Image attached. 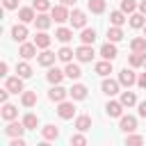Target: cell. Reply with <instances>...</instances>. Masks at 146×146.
I'll return each mask as SVG.
<instances>
[{"instance_id":"6da1fadb","label":"cell","mask_w":146,"mask_h":146,"mask_svg":"<svg viewBox=\"0 0 146 146\" xmlns=\"http://www.w3.org/2000/svg\"><path fill=\"white\" fill-rule=\"evenodd\" d=\"M57 114H59V119H73L75 116V105L73 103H66V100H62L59 103V107H57Z\"/></svg>"},{"instance_id":"7a4b0ae2","label":"cell","mask_w":146,"mask_h":146,"mask_svg":"<svg viewBox=\"0 0 146 146\" xmlns=\"http://www.w3.org/2000/svg\"><path fill=\"white\" fill-rule=\"evenodd\" d=\"M50 16H52V21H57V23H64V21L71 18V14L66 11V5H57V7H52V9H50Z\"/></svg>"},{"instance_id":"3957f363","label":"cell","mask_w":146,"mask_h":146,"mask_svg":"<svg viewBox=\"0 0 146 146\" xmlns=\"http://www.w3.org/2000/svg\"><path fill=\"white\" fill-rule=\"evenodd\" d=\"M66 96H68V89H64L62 84H52V89L48 91V98L55 100V103H62Z\"/></svg>"},{"instance_id":"277c9868","label":"cell","mask_w":146,"mask_h":146,"mask_svg":"<svg viewBox=\"0 0 146 146\" xmlns=\"http://www.w3.org/2000/svg\"><path fill=\"white\" fill-rule=\"evenodd\" d=\"M75 57H78L80 62H91V59H94V48H91L89 43H82V46L75 50Z\"/></svg>"},{"instance_id":"5b68a950","label":"cell","mask_w":146,"mask_h":146,"mask_svg":"<svg viewBox=\"0 0 146 146\" xmlns=\"http://www.w3.org/2000/svg\"><path fill=\"white\" fill-rule=\"evenodd\" d=\"M105 112H107V116H123V103L121 100H110L107 105H105Z\"/></svg>"},{"instance_id":"8992f818","label":"cell","mask_w":146,"mask_h":146,"mask_svg":"<svg viewBox=\"0 0 146 146\" xmlns=\"http://www.w3.org/2000/svg\"><path fill=\"white\" fill-rule=\"evenodd\" d=\"M27 128H25V123H16V121H9V125L5 128V135H9V137H23V132H25Z\"/></svg>"},{"instance_id":"52a82bcc","label":"cell","mask_w":146,"mask_h":146,"mask_svg":"<svg viewBox=\"0 0 146 146\" xmlns=\"http://www.w3.org/2000/svg\"><path fill=\"white\" fill-rule=\"evenodd\" d=\"M68 21H71V25H73V27H80V30L87 25V16H84V11H80V9H73Z\"/></svg>"},{"instance_id":"ba28073f","label":"cell","mask_w":146,"mask_h":146,"mask_svg":"<svg viewBox=\"0 0 146 146\" xmlns=\"http://www.w3.org/2000/svg\"><path fill=\"white\" fill-rule=\"evenodd\" d=\"M119 82H121L123 87H132V84H137V75H135L130 68H123V71L119 73Z\"/></svg>"},{"instance_id":"9c48e42d","label":"cell","mask_w":146,"mask_h":146,"mask_svg":"<svg viewBox=\"0 0 146 146\" xmlns=\"http://www.w3.org/2000/svg\"><path fill=\"white\" fill-rule=\"evenodd\" d=\"M5 89H9L11 94H21V91H23V78H21V75H16V78H7Z\"/></svg>"},{"instance_id":"30bf717a","label":"cell","mask_w":146,"mask_h":146,"mask_svg":"<svg viewBox=\"0 0 146 146\" xmlns=\"http://www.w3.org/2000/svg\"><path fill=\"white\" fill-rule=\"evenodd\" d=\"M116 55H119V50H116L114 41H107V43H103V48H100V57H103V59H114Z\"/></svg>"},{"instance_id":"8fae6325","label":"cell","mask_w":146,"mask_h":146,"mask_svg":"<svg viewBox=\"0 0 146 146\" xmlns=\"http://www.w3.org/2000/svg\"><path fill=\"white\" fill-rule=\"evenodd\" d=\"M119 128L123 130V132H132V130H137V119L135 116H121V121H119Z\"/></svg>"},{"instance_id":"7c38bea8","label":"cell","mask_w":146,"mask_h":146,"mask_svg":"<svg viewBox=\"0 0 146 146\" xmlns=\"http://www.w3.org/2000/svg\"><path fill=\"white\" fill-rule=\"evenodd\" d=\"M50 23H52V16H48L46 11H39V14H36V18H34V25H36L39 30H48V27H50Z\"/></svg>"},{"instance_id":"4fadbf2b","label":"cell","mask_w":146,"mask_h":146,"mask_svg":"<svg viewBox=\"0 0 146 146\" xmlns=\"http://www.w3.org/2000/svg\"><path fill=\"white\" fill-rule=\"evenodd\" d=\"M11 39H14V41H21V43L27 39V27H25V23L11 27Z\"/></svg>"},{"instance_id":"5bb4252c","label":"cell","mask_w":146,"mask_h":146,"mask_svg":"<svg viewBox=\"0 0 146 146\" xmlns=\"http://www.w3.org/2000/svg\"><path fill=\"white\" fill-rule=\"evenodd\" d=\"M18 55L23 57V59H32L34 55H36V43H21V50H18Z\"/></svg>"},{"instance_id":"9a60e30c","label":"cell","mask_w":146,"mask_h":146,"mask_svg":"<svg viewBox=\"0 0 146 146\" xmlns=\"http://www.w3.org/2000/svg\"><path fill=\"white\" fill-rule=\"evenodd\" d=\"M119 84L121 82H116V80H103V84H100V89H103V94H107V96H114V94H119Z\"/></svg>"},{"instance_id":"2e32d148","label":"cell","mask_w":146,"mask_h":146,"mask_svg":"<svg viewBox=\"0 0 146 146\" xmlns=\"http://www.w3.org/2000/svg\"><path fill=\"white\" fill-rule=\"evenodd\" d=\"M68 96H71L73 100H84V98H87V87H84V84H73V87L68 89Z\"/></svg>"},{"instance_id":"e0dca14e","label":"cell","mask_w":146,"mask_h":146,"mask_svg":"<svg viewBox=\"0 0 146 146\" xmlns=\"http://www.w3.org/2000/svg\"><path fill=\"white\" fill-rule=\"evenodd\" d=\"M18 18H21V23H32V21L36 18L34 7H21V9H18Z\"/></svg>"},{"instance_id":"ac0fdd59","label":"cell","mask_w":146,"mask_h":146,"mask_svg":"<svg viewBox=\"0 0 146 146\" xmlns=\"http://www.w3.org/2000/svg\"><path fill=\"white\" fill-rule=\"evenodd\" d=\"M55 59H57V55H55V52H50V50H43V52L36 57L39 66H52V64H55Z\"/></svg>"},{"instance_id":"d6986e66","label":"cell","mask_w":146,"mask_h":146,"mask_svg":"<svg viewBox=\"0 0 146 146\" xmlns=\"http://www.w3.org/2000/svg\"><path fill=\"white\" fill-rule=\"evenodd\" d=\"M16 116H18V107L9 105V103H2V119L5 121H14Z\"/></svg>"},{"instance_id":"ffe728a7","label":"cell","mask_w":146,"mask_h":146,"mask_svg":"<svg viewBox=\"0 0 146 146\" xmlns=\"http://www.w3.org/2000/svg\"><path fill=\"white\" fill-rule=\"evenodd\" d=\"M80 41L91 46V43L96 41V30H94V27H82V32H80Z\"/></svg>"},{"instance_id":"44dd1931","label":"cell","mask_w":146,"mask_h":146,"mask_svg":"<svg viewBox=\"0 0 146 146\" xmlns=\"http://www.w3.org/2000/svg\"><path fill=\"white\" fill-rule=\"evenodd\" d=\"M64 73H66V78H71V80H78V78L82 75V68H80L78 64L68 62V64H66V68H64Z\"/></svg>"},{"instance_id":"7402d4cb","label":"cell","mask_w":146,"mask_h":146,"mask_svg":"<svg viewBox=\"0 0 146 146\" xmlns=\"http://www.w3.org/2000/svg\"><path fill=\"white\" fill-rule=\"evenodd\" d=\"M144 25H146V18H144V14H141V11H139V14H135V11H132V14H130V27H135V30H141Z\"/></svg>"},{"instance_id":"603a6c76","label":"cell","mask_w":146,"mask_h":146,"mask_svg":"<svg viewBox=\"0 0 146 146\" xmlns=\"http://www.w3.org/2000/svg\"><path fill=\"white\" fill-rule=\"evenodd\" d=\"M34 43H36V48H43V50L50 46V36L46 34V30H41L39 34H34Z\"/></svg>"},{"instance_id":"cb8c5ba5","label":"cell","mask_w":146,"mask_h":146,"mask_svg":"<svg viewBox=\"0 0 146 146\" xmlns=\"http://www.w3.org/2000/svg\"><path fill=\"white\" fill-rule=\"evenodd\" d=\"M96 73L103 75V78L110 75V73H112V59H103V62H98V64H96Z\"/></svg>"},{"instance_id":"d4e9b609","label":"cell","mask_w":146,"mask_h":146,"mask_svg":"<svg viewBox=\"0 0 146 146\" xmlns=\"http://www.w3.org/2000/svg\"><path fill=\"white\" fill-rule=\"evenodd\" d=\"M64 75H66V73H64V71H59V68H48V75H46V78H48V82H50V84H59Z\"/></svg>"},{"instance_id":"484cf974","label":"cell","mask_w":146,"mask_h":146,"mask_svg":"<svg viewBox=\"0 0 146 146\" xmlns=\"http://www.w3.org/2000/svg\"><path fill=\"white\" fill-rule=\"evenodd\" d=\"M21 103H23V107H34L36 105V91H23Z\"/></svg>"},{"instance_id":"4316f807","label":"cell","mask_w":146,"mask_h":146,"mask_svg":"<svg viewBox=\"0 0 146 146\" xmlns=\"http://www.w3.org/2000/svg\"><path fill=\"white\" fill-rule=\"evenodd\" d=\"M75 128H78L80 132H87V130L91 128V116H87V114L78 116V119H75Z\"/></svg>"},{"instance_id":"83f0119b","label":"cell","mask_w":146,"mask_h":146,"mask_svg":"<svg viewBox=\"0 0 146 146\" xmlns=\"http://www.w3.org/2000/svg\"><path fill=\"white\" fill-rule=\"evenodd\" d=\"M130 48L132 52H146V36H135L130 41Z\"/></svg>"},{"instance_id":"f1b7e54d","label":"cell","mask_w":146,"mask_h":146,"mask_svg":"<svg viewBox=\"0 0 146 146\" xmlns=\"http://www.w3.org/2000/svg\"><path fill=\"white\" fill-rule=\"evenodd\" d=\"M55 39H59L62 43H68V41L73 39V30H68V27H59V30L55 32Z\"/></svg>"},{"instance_id":"f546056e","label":"cell","mask_w":146,"mask_h":146,"mask_svg":"<svg viewBox=\"0 0 146 146\" xmlns=\"http://www.w3.org/2000/svg\"><path fill=\"white\" fill-rule=\"evenodd\" d=\"M107 39H110V41H114V43H119V41L123 39V30H121L119 25H112V27L107 30Z\"/></svg>"},{"instance_id":"4dcf8cb0","label":"cell","mask_w":146,"mask_h":146,"mask_svg":"<svg viewBox=\"0 0 146 146\" xmlns=\"http://www.w3.org/2000/svg\"><path fill=\"white\" fill-rule=\"evenodd\" d=\"M41 135H43L46 141H50V139H57V137H59V130H57L55 125H43V128H41Z\"/></svg>"},{"instance_id":"1f68e13d","label":"cell","mask_w":146,"mask_h":146,"mask_svg":"<svg viewBox=\"0 0 146 146\" xmlns=\"http://www.w3.org/2000/svg\"><path fill=\"white\" fill-rule=\"evenodd\" d=\"M146 64V52H132L130 55V66L137 68V66H144Z\"/></svg>"},{"instance_id":"d6a6232c","label":"cell","mask_w":146,"mask_h":146,"mask_svg":"<svg viewBox=\"0 0 146 146\" xmlns=\"http://www.w3.org/2000/svg\"><path fill=\"white\" fill-rule=\"evenodd\" d=\"M23 123H25V128H27V130H36V125H39V116L30 112V114H25V116H23Z\"/></svg>"},{"instance_id":"836d02e7","label":"cell","mask_w":146,"mask_h":146,"mask_svg":"<svg viewBox=\"0 0 146 146\" xmlns=\"http://www.w3.org/2000/svg\"><path fill=\"white\" fill-rule=\"evenodd\" d=\"M110 21H112V25H119L121 27L125 23V11H121V9L119 11H110Z\"/></svg>"},{"instance_id":"e575fe53","label":"cell","mask_w":146,"mask_h":146,"mask_svg":"<svg viewBox=\"0 0 146 146\" xmlns=\"http://www.w3.org/2000/svg\"><path fill=\"white\" fill-rule=\"evenodd\" d=\"M121 103H123V107H132L135 103H137V96L132 94V91H123L121 94V98H119Z\"/></svg>"},{"instance_id":"d590c367","label":"cell","mask_w":146,"mask_h":146,"mask_svg":"<svg viewBox=\"0 0 146 146\" xmlns=\"http://www.w3.org/2000/svg\"><path fill=\"white\" fill-rule=\"evenodd\" d=\"M73 55H75V52H73L68 46H64V48H59V52H57V59H62V62H66V64H68V62L73 59Z\"/></svg>"},{"instance_id":"8d00e7d4","label":"cell","mask_w":146,"mask_h":146,"mask_svg":"<svg viewBox=\"0 0 146 146\" xmlns=\"http://www.w3.org/2000/svg\"><path fill=\"white\" fill-rule=\"evenodd\" d=\"M16 73H18L21 78H30V75H32V66H30L27 62H21V64L16 66Z\"/></svg>"},{"instance_id":"74e56055","label":"cell","mask_w":146,"mask_h":146,"mask_svg":"<svg viewBox=\"0 0 146 146\" xmlns=\"http://www.w3.org/2000/svg\"><path fill=\"white\" fill-rule=\"evenodd\" d=\"M87 5H89V9H91L94 14H103V11H105V0H89Z\"/></svg>"},{"instance_id":"f35d334b","label":"cell","mask_w":146,"mask_h":146,"mask_svg":"<svg viewBox=\"0 0 146 146\" xmlns=\"http://www.w3.org/2000/svg\"><path fill=\"white\" fill-rule=\"evenodd\" d=\"M135 9H137V2H135V0H121V11L132 14Z\"/></svg>"},{"instance_id":"ab89813d","label":"cell","mask_w":146,"mask_h":146,"mask_svg":"<svg viewBox=\"0 0 146 146\" xmlns=\"http://www.w3.org/2000/svg\"><path fill=\"white\" fill-rule=\"evenodd\" d=\"M32 7H34L36 11H48V9H52L48 0H32Z\"/></svg>"},{"instance_id":"60d3db41","label":"cell","mask_w":146,"mask_h":146,"mask_svg":"<svg viewBox=\"0 0 146 146\" xmlns=\"http://www.w3.org/2000/svg\"><path fill=\"white\" fill-rule=\"evenodd\" d=\"M125 144L130 146V144H144V137L141 135H128L125 137Z\"/></svg>"},{"instance_id":"b9f144b4","label":"cell","mask_w":146,"mask_h":146,"mask_svg":"<svg viewBox=\"0 0 146 146\" xmlns=\"http://www.w3.org/2000/svg\"><path fill=\"white\" fill-rule=\"evenodd\" d=\"M71 144H75V146H84L87 139H84L82 135H73V137H71Z\"/></svg>"},{"instance_id":"7bdbcfd3","label":"cell","mask_w":146,"mask_h":146,"mask_svg":"<svg viewBox=\"0 0 146 146\" xmlns=\"http://www.w3.org/2000/svg\"><path fill=\"white\" fill-rule=\"evenodd\" d=\"M2 5H5L7 9H16V7H18V0H2Z\"/></svg>"},{"instance_id":"ee69618b","label":"cell","mask_w":146,"mask_h":146,"mask_svg":"<svg viewBox=\"0 0 146 146\" xmlns=\"http://www.w3.org/2000/svg\"><path fill=\"white\" fill-rule=\"evenodd\" d=\"M9 146H25V141H23L21 137H14V139L9 141Z\"/></svg>"},{"instance_id":"f6af8a7d","label":"cell","mask_w":146,"mask_h":146,"mask_svg":"<svg viewBox=\"0 0 146 146\" xmlns=\"http://www.w3.org/2000/svg\"><path fill=\"white\" fill-rule=\"evenodd\" d=\"M137 84H139L141 89H146V73H141V75L137 78Z\"/></svg>"},{"instance_id":"bcb514c9","label":"cell","mask_w":146,"mask_h":146,"mask_svg":"<svg viewBox=\"0 0 146 146\" xmlns=\"http://www.w3.org/2000/svg\"><path fill=\"white\" fill-rule=\"evenodd\" d=\"M139 116H144V119H146V100H141V103H139Z\"/></svg>"},{"instance_id":"7dc6e473","label":"cell","mask_w":146,"mask_h":146,"mask_svg":"<svg viewBox=\"0 0 146 146\" xmlns=\"http://www.w3.org/2000/svg\"><path fill=\"white\" fill-rule=\"evenodd\" d=\"M7 68H9L7 62H2V64H0V75H7Z\"/></svg>"},{"instance_id":"c3c4849f","label":"cell","mask_w":146,"mask_h":146,"mask_svg":"<svg viewBox=\"0 0 146 146\" xmlns=\"http://www.w3.org/2000/svg\"><path fill=\"white\" fill-rule=\"evenodd\" d=\"M139 11H141V14H146V0H141V2H139Z\"/></svg>"},{"instance_id":"681fc988","label":"cell","mask_w":146,"mask_h":146,"mask_svg":"<svg viewBox=\"0 0 146 146\" xmlns=\"http://www.w3.org/2000/svg\"><path fill=\"white\" fill-rule=\"evenodd\" d=\"M78 0H62V5H66V7H71V5H75Z\"/></svg>"},{"instance_id":"f907efd6","label":"cell","mask_w":146,"mask_h":146,"mask_svg":"<svg viewBox=\"0 0 146 146\" xmlns=\"http://www.w3.org/2000/svg\"><path fill=\"white\" fill-rule=\"evenodd\" d=\"M144 36H146V25H144Z\"/></svg>"},{"instance_id":"816d5d0a","label":"cell","mask_w":146,"mask_h":146,"mask_svg":"<svg viewBox=\"0 0 146 146\" xmlns=\"http://www.w3.org/2000/svg\"><path fill=\"white\" fill-rule=\"evenodd\" d=\"M144 66H146V64H144Z\"/></svg>"}]
</instances>
